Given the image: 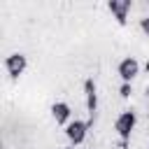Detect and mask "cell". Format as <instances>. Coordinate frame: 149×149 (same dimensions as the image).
<instances>
[{"mask_svg": "<svg viewBox=\"0 0 149 149\" xmlns=\"http://www.w3.org/2000/svg\"><path fill=\"white\" fill-rule=\"evenodd\" d=\"M5 68L12 77H19L23 70H26V56L23 54H12L7 61H5Z\"/></svg>", "mask_w": 149, "mask_h": 149, "instance_id": "cell-1", "label": "cell"}, {"mask_svg": "<svg viewBox=\"0 0 149 149\" xmlns=\"http://www.w3.org/2000/svg\"><path fill=\"white\" fill-rule=\"evenodd\" d=\"M133 126H135V112H123L116 119V130H119L121 137H128L130 130H133Z\"/></svg>", "mask_w": 149, "mask_h": 149, "instance_id": "cell-2", "label": "cell"}, {"mask_svg": "<svg viewBox=\"0 0 149 149\" xmlns=\"http://www.w3.org/2000/svg\"><path fill=\"white\" fill-rule=\"evenodd\" d=\"M137 70H140V65H137V61L135 58H123L121 61V65H119V74L128 81V79H133L135 74H137Z\"/></svg>", "mask_w": 149, "mask_h": 149, "instance_id": "cell-3", "label": "cell"}, {"mask_svg": "<svg viewBox=\"0 0 149 149\" xmlns=\"http://www.w3.org/2000/svg\"><path fill=\"white\" fill-rule=\"evenodd\" d=\"M86 128H88L86 123H81V121H74V123H70V126H68V130H65V133H68V137H70L74 144H79V142L86 137Z\"/></svg>", "mask_w": 149, "mask_h": 149, "instance_id": "cell-4", "label": "cell"}, {"mask_svg": "<svg viewBox=\"0 0 149 149\" xmlns=\"http://www.w3.org/2000/svg\"><path fill=\"white\" fill-rule=\"evenodd\" d=\"M51 114H54V119H56L58 123H65L68 116H70V107H68L65 102H56V105L51 107Z\"/></svg>", "mask_w": 149, "mask_h": 149, "instance_id": "cell-5", "label": "cell"}, {"mask_svg": "<svg viewBox=\"0 0 149 149\" xmlns=\"http://www.w3.org/2000/svg\"><path fill=\"white\" fill-rule=\"evenodd\" d=\"M128 9H130V2H128V0H126V2H109V12H114V14H116V19H119L121 23L126 21Z\"/></svg>", "mask_w": 149, "mask_h": 149, "instance_id": "cell-6", "label": "cell"}, {"mask_svg": "<svg viewBox=\"0 0 149 149\" xmlns=\"http://www.w3.org/2000/svg\"><path fill=\"white\" fill-rule=\"evenodd\" d=\"M86 95H88V112L93 116V112H95V86H93L91 79L86 81Z\"/></svg>", "mask_w": 149, "mask_h": 149, "instance_id": "cell-7", "label": "cell"}, {"mask_svg": "<svg viewBox=\"0 0 149 149\" xmlns=\"http://www.w3.org/2000/svg\"><path fill=\"white\" fill-rule=\"evenodd\" d=\"M142 30H144V33H149V16H144V19H142Z\"/></svg>", "mask_w": 149, "mask_h": 149, "instance_id": "cell-8", "label": "cell"}, {"mask_svg": "<svg viewBox=\"0 0 149 149\" xmlns=\"http://www.w3.org/2000/svg\"><path fill=\"white\" fill-rule=\"evenodd\" d=\"M121 95H130V86H128V84L121 86Z\"/></svg>", "mask_w": 149, "mask_h": 149, "instance_id": "cell-9", "label": "cell"}]
</instances>
